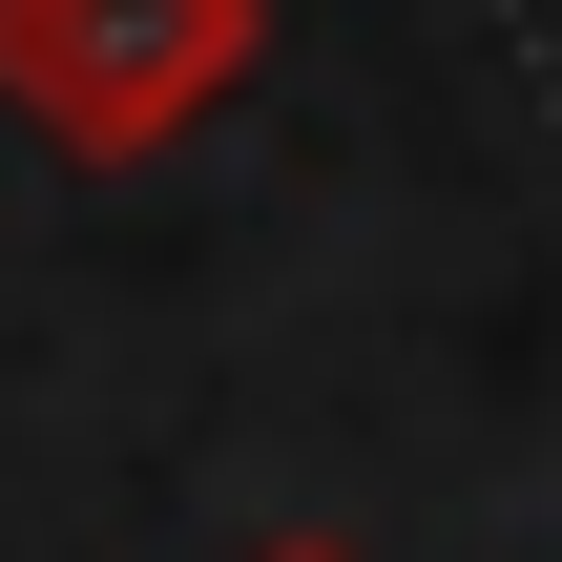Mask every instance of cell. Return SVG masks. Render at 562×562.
<instances>
[{"mask_svg": "<svg viewBox=\"0 0 562 562\" xmlns=\"http://www.w3.org/2000/svg\"><path fill=\"white\" fill-rule=\"evenodd\" d=\"M250 63H271V0H0V104H21L63 167L188 146Z\"/></svg>", "mask_w": 562, "mask_h": 562, "instance_id": "cell-1", "label": "cell"}, {"mask_svg": "<svg viewBox=\"0 0 562 562\" xmlns=\"http://www.w3.org/2000/svg\"><path fill=\"white\" fill-rule=\"evenodd\" d=\"M250 562H375V542H250Z\"/></svg>", "mask_w": 562, "mask_h": 562, "instance_id": "cell-2", "label": "cell"}]
</instances>
